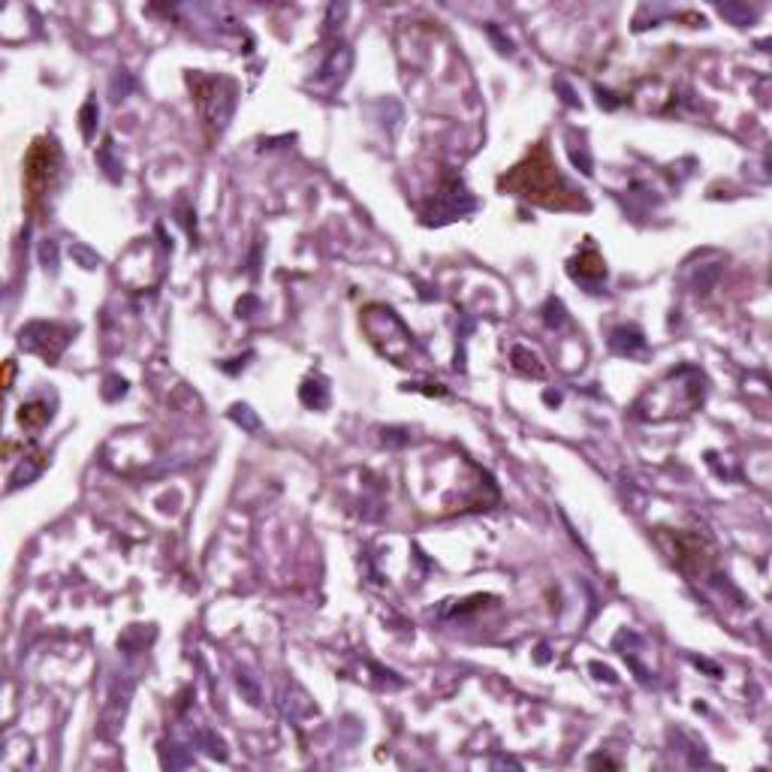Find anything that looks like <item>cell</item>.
<instances>
[{
	"instance_id": "obj_9",
	"label": "cell",
	"mask_w": 772,
	"mask_h": 772,
	"mask_svg": "<svg viewBox=\"0 0 772 772\" xmlns=\"http://www.w3.org/2000/svg\"><path fill=\"white\" fill-rule=\"evenodd\" d=\"M13 375H15L13 359H7V375H3V387H7V390H10V387H13Z\"/></svg>"
},
{
	"instance_id": "obj_6",
	"label": "cell",
	"mask_w": 772,
	"mask_h": 772,
	"mask_svg": "<svg viewBox=\"0 0 772 772\" xmlns=\"http://www.w3.org/2000/svg\"><path fill=\"white\" fill-rule=\"evenodd\" d=\"M570 271H573V278H585V281H600V278H607V263H604V257L597 254L595 248L589 244L580 257L570 263Z\"/></svg>"
},
{
	"instance_id": "obj_7",
	"label": "cell",
	"mask_w": 772,
	"mask_h": 772,
	"mask_svg": "<svg viewBox=\"0 0 772 772\" xmlns=\"http://www.w3.org/2000/svg\"><path fill=\"white\" fill-rule=\"evenodd\" d=\"M49 420H52V410L42 402H27V405L18 407V426L27 432H40Z\"/></svg>"
},
{
	"instance_id": "obj_2",
	"label": "cell",
	"mask_w": 772,
	"mask_h": 772,
	"mask_svg": "<svg viewBox=\"0 0 772 772\" xmlns=\"http://www.w3.org/2000/svg\"><path fill=\"white\" fill-rule=\"evenodd\" d=\"M188 81L208 139H217L230 124L232 109H236V81L224 76H205V73H190Z\"/></svg>"
},
{
	"instance_id": "obj_5",
	"label": "cell",
	"mask_w": 772,
	"mask_h": 772,
	"mask_svg": "<svg viewBox=\"0 0 772 772\" xmlns=\"http://www.w3.org/2000/svg\"><path fill=\"white\" fill-rule=\"evenodd\" d=\"M69 332L67 326L58 324H27L22 332H18V344L30 353H40L46 363H54L64 347L69 344Z\"/></svg>"
},
{
	"instance_id": "obj_8",
	"label": "cell",
	"mask_w": 772,
	"mask_h": 772,
	"mask_svg": "<svg viewBox=\"0 0 772 772\" xmlns=\"http://www.w3.org/2000/svg\"><path fill=\"white\" fill-rule=\"evenodd\" d=\"M514 359H516V368H522V371H531L534 378H541V375H543V368L537 366V356H534V353H526L522 347H516Z\"/></svg>"
},
{
	"instance_id": "obj_3",
	"label": "cell",
	"mask_w": 772,
	"mask_h": 772,
	"mask_svg": "<svg viewBox=\"0 0 772 772\" xmlns=\"http://www.w3.org/2000/svg\"><path fill=\"white\" fill-rule=\"evenodd\" d=\"M61 173V149L54 136H40L34 139V145L27 149L25 157V193L30 208H37L40 200L54 188Z\"/></svg>"
},
{
	"instance_id": "obj_4",
	"label": "cell",
	"mask_w": 772,
	"mask_h": 772,
	"mask_svg": "<svg viewBox=\"0 0 772 772\" xmlns=\"http://www.w3.org/2000/svg\"><path fill=\"white\" fill-rule=\"evenodd\" d=\"M667 553H670V558H673V565H676L679 570H685V573H692V577L704 573V570L716 561L712 543L706 541L704 534H697V531H670V534H667Z\"/></svg>"
},
{
	"instance_id": "obj_1",
	"label": "cell",
	"mask_w": 772,
	"mask_h": 772,
	"mask_svg": "<svg viewBox=\"0 0 772 772\" xmlns=\"http://www.w3.org/2000/svg\"><path fill=\"white\" fill-rule=\"evenodd\" d=\"M498 188L526 200V203L549 208V212H589L585 193L561 176V169H558L556 157H553L546 142L531 145L529 154L516 163L507 176H502Z\"/></svg>"
}]
</instances>
